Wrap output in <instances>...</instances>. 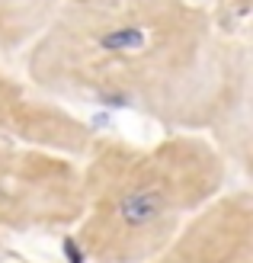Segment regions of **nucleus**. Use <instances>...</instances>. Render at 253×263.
<instances>
[{"label":"nucleus","mask_w":253,"mask_h":263,"mask_svg":"<svg viewBox=\"0 0 253 263\" xmlns=\"http://www.w3.org/2000/svg\"><path fill=\"white\" fill-rule=\"evenodd\" d=\"M26 81L71 109L205 135L247 177L250 48L199 0H64L26 45Z\"/></svg>","instance_id":"f257e3e1"},{"label":"nucleus","mask_w":253,"mask_h":263,"mask_svg":"<svg viewBox=\"0 0 253 263\" xmlns=\"http://www.w3.org/2000/svg\"><path fill=\"white\" fill-rule=\"evenodd\" d=\"M81 164V215L68 228L77 263H144L231 186L234 167L196 132L157 141L93 135Z\"/></svg>","instance_id":"f03ea898"},{"label":"nucleus","mask_w":253,"mask_h":263,"mask_svg":"<svg viewBox=\"0 0 253 263\" xmlns=\"http://www.w3.org/2000/svg\"><path fill=\"white\" fill-rule=\"evenodd\" d=\"M77 215V157L32 144H0V247L10 238L68 231Z\"/></svg>","instance_id":"7ed1b4c3"},{"label":"nucleus","mask_w":253,"mask_h":263,"mask_svg":"<svg viewBox=\"0 0 253 263\" xmlns=\"http://www.w3.org/2000/svg\"><path fill=\"white\" fill-rule=\"evenodd\" d=\"M144 263H253V193L221 190Z\"/></svg>","instance_id":"20e7f679"},{"label":"nucleus","mask_w":253,"mask_h":263,"mask_svg":"<svg viewBox=\"0 0 253 263\" xmlns=\"http://www.w3.org/2000/svg\"><path fill=\"white\" fill-rule=\"evenodd\" d=\"M93 132L71 106L45 97L26 77L0 68V144H32L81 157Z\"/></svg>","instance_id":"39448f33"},{"label":"nucleus","mask_w":253,"mask_h":263,"mask_svg":"<svg viewBox=\"0 0 253 263\" xmlns=\"http://www.w3.org/2000/svg\"><path fill=\"white\" fill-rule=\"evenodd\" d=\"M64 0H0V55L26 51Z\"/></svg>","instance_id":"423d86ee"},{"label":"nucleus","mask_w":253,"mask_h":263,"mask_svg":"<svg viewBox=\"0 0 253 263\" xmlns=\"http://www.w3.org/2000/svg\"><path fill=\"white\" fill-rule=\"evenodd\" d=\"M231 7H234V16H237V20H244V16H247L250 0H231Z\"/></svg>","instance_id":"0eeeda50"},{"label":"nucleus","mask_w":253,"mask_h":263,"mask_svg":"<svg viewBox=\"0 0 253 263\" xmlns=\"http://www.w3.org/2000/svg\"><path fill=\"white\" fill-rule=\"evenodd\" d=\"M26 263H32V260H26Z\"/></svg>","instance_id":"6e6552de"}]
</instances>
